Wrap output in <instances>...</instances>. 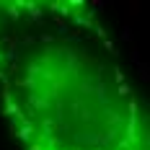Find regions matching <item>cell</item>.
<instances>
[{"instance_id":"1","label":"cell","mask_w":150,"mask_h":150,"mask_svg":"<svg viewBox=\"0 0 150 150\" xmlns=\"http://www.w3.org/2000/svg\"><path fill=\"white\" fill-rule=\"evenodd\" d=\"M0 114L21 150H150V104L86 0H0Z\"/></svg>"}]
</instances>
